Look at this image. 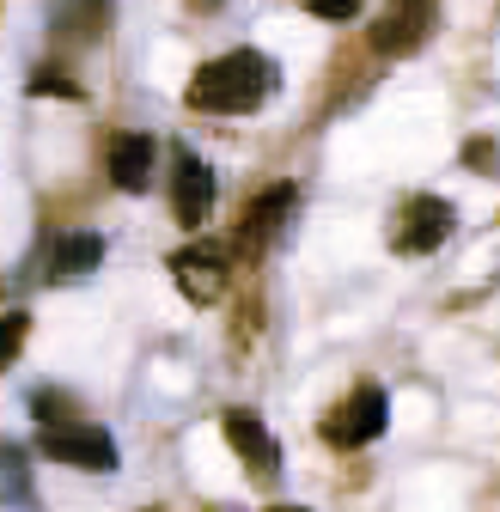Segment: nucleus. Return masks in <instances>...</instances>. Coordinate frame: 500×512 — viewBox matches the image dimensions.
Segmentation results:
<instances>
[{"label": "nucleus", "mask_w": 500, "mask_h": 512, "mask_svg": "<svg viewBox=\"0 0 500 512\" xmlns=\"http://www.w3.org/2000/svg\"><path fill=\"white\" fill-rule=\"evenodd\" d=\"M281 86V68L263 55V49H226L214 61H202L196 80H190V110L202 116H250V110H263Z\"/></svg>", "instance_id": "obj_1"}, {"label": "nucleus", "mask_w": 500, "mask_h": 512, "mask_svg": "<svg viewBox=\"0 0 500 512\" xmlns=\"http://www.w3.org/2000/svg\"><path fill=\"white\" fill-rule=\"evenodd\" d=\"M37 452L43 458H55V464H68V470H92V476H110L116 464H122V452H116V439L98 427V421H49L43 433H37Z\"/></svg>", "instance_id": "obj_2"}, {"label": "nucleus", "mask_w": 500, "mask_h": 512, "mask_svg": "<svg viewBox=\"0 0 500 512\" xmlns=\"http://www.w3.org/2000/svg\"><path fill=\"white\" fill-rule=\"evenodd\" d=\"M458 226V208L440 202V196H409L397 226H391V250L397 256H427V250H440Z\"/></svg>", "instance_id": "obj_3"}, {"label": "nucleus", "mask_w": 500, "mask_h": 512, "mask_svg": "<svg viewBox=\"0 0 500 512\" xmlns=\"http://www.w3.org/2000/svg\"><path fill=\"white\" fill-rule=\"evenodd\" d=\"M385 421H391V397L379 391V384H360L348 403H336V409L324 415V439L342 445V452H354V445H372V439H379Z\"/></svg>", "instance_id": "obj_4"}, {"label": "nucleus", "mask_w": 500, "mask_h": 512, "mask_svg": "<svg viewBox=\"0 0 500 512\" xmlns=\"http://www.w3.org/2000/svg\"><path fill=\"white\" fill-rule=\"evenodd\" d=\"M171 275H177V293L190 299V305H214L220 293H226V281H232V263H226V250L220 244H183L177 256H171Z\"/></svg>", "instance_id": "obj_5"}, {"label": "nucleus", "mask_w": 500, "mask_h": 512, "mask_svg": "<svg viewBox=\"0 0 500 512\" xmlns=\"http://www.w3.org/2000/svg\"><path fill=\"white\" fill-rule=\"evenodd\" d=\"M171 214L190 232L208 226V214H214V165L196 159L190 147H177V159H171Z\"/></svg>", "instance_id": "obj_6"}, {"label": "nucleus", "mask_w": 500, "mask_h": 512, "mask_svg": "<svg viewBox=\"0 0 500 512\" xmlns=\"http://www.w3.org/2000/svg\"><path fill=\"white\" fill-rule=\"evenodd\" d=\"M433 31V0H391V7L372 19V49L379 55H415Z\"/></svg>", "instance_id": "obj_7"}, {"label": "nucleus", "mask_w": 500, "mask_h": 512, "mask_svg": "<svg viewBox=\"0 0 500 512\" xmlns=\"http://www.w3.org/2000/svg\"><path fill=\"white\" fill-rule=\"evenodd\" d=\"M293 208H299V189H293V183H275V189H263V196L244 208V220H238V250H244V256L269 250V244L281 238V226L293 220Z\"/></svg>", "instance_id": "obj_8"}, {"label": "nucleus", "mask_w": 500, "mask_h": 512, "mask_svg": "<svg viewBox=\"0 0 500 512\" xmlns=\"http://www.w3.org/2000/svg\"><path fill=\"white\" fill-rule=\"evenodd\" d=\"M98 263H104V238L98 232H55L43 244V281H55V287L98 275Z\"/></svg>", "instance_id": "obj_9"}, {"label": "nucleus", "mask_w": 500, "mask_h": 512, "mask_svg": "<svg viewBox=\"0 0 500 512\" xmlns=\"http://www.w3.org/2000/svg\"><path fill=\"white\" fill-rule=\"evenodd\" d=\"M220 427H226V445H232V452H238L250 470H257L263 482L281 470V445H275V433L263 427V415H257V409H226V415H220Z\"/></svg>", "instance_id": "obj_10"}, {"label": "nucleus", "mask_w": 500, "mask_h": 512, "mask_svg": "<svg viewBox=\"0 0 500 512\" xmlns=\"http://www.w3.org/2000/svg\"><path fill=\"white\" fill-rule=\"evenodd\" d=\"M110 177H116L122 196H141L153 183V141L147 135H116L110 141Z\"/></svg>", "instance_id": "obj_11"}, {"label": "nucleus", "mask_w": 500, "mask_h": 512, "mask_svg": "<svg viewBox=\"0 0 500 512\" xmlns=\"http://www.w3.org/2000/svg\"><path fill=\"white\" fill-rule=\"evenodd\" d=\"M110 25V0H55V31L68 43H98Z\"/></svg>", "instance_id": "obj_12"}, {"label": "nucleus", "mask_w": 500, "mask_h": 512, "mask_svg": "<svg viewBox=\"0 0 500 512\" xmlns=\"http://www.w3.org/2000/svg\"><path fill=\"white\" fill-rule=\"evenodd\" d=\"M0 500H31V470L19 445H0Z\"/></svg>", "instance_id": "obj_13"}, {"label": "nucleus", "mask_w": 500, "mask_h": 512, "mask_svg": "<svg viewBox=\"0 0 500 512\" xmlns=\"http://www.w3.org/2000/svg\"><path fill=\"white\" fill-rule=\"evenodd\" d=\"M25 92H31V98H49V92H55V98H80V86L68 80V68H55V61H43V68H31Z\"/></svg>", "instance_id": "obj_14"}, {"label": "nucleus", "mask_w": 500, "mask_h": 512, "mask_svg": "<svg viewBox=\"0 0 500 512\" xmlns=\"http://www.w3.org/2000/svg\"><path fill=\"white\" fill-rule=\"evenodd\" d=\"M25 336H31V317H25V311H0V372L19 360Z\"/></svg>", "instance_id": "obj_15"}, {"label": "nucleus", "mask_w": 500, "mask_h": 512, "mask_svg": "<svg viewBox=\"0 0 500 512\" xmlns=\"http://www.w3.org/2000/svg\"><path fill=\"white\" fill-rule=\"evenodd\" d=\"M305 13H318V19H330V25H348L354 13H360V0H299Z\"/></svg>", "instance_id": "obj_16"}, {"label": "nucleus", "mask_w": 500, "mask_h": 512, "mask_svg": "<svg viewBox=\"0 0 500 512\" xmlns=\"http://www.w3.org/2000/svg\"><path fill=\"white\" fill-rule=\"evenodd\" d=\"M202 7H214V0H202Z\"/></svg>", "instance_id": "obj_17"}]
</instances>
